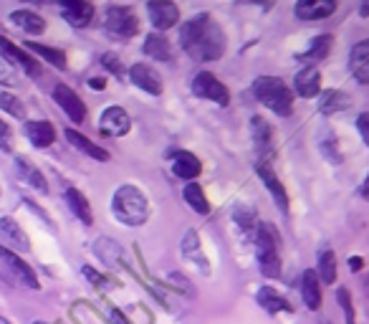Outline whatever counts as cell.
Segmentation results:
<instances>
[{"mask_svg": "<svg viewBox=\"0 0 369 324\" xmlns=\"http://www.w3.org/2000/svg\"><path fill=\"white\" fill-rule=\"evenodd\" d=\"M0 324H10V322H8V319H6V317H0Z\"/></svg>", "mask_w": 369, "mask_h": 324, "instance_id": "49", "label": "cell"}, {"mask_svg": "<svg viewBox=\"0 0 369 324\" xmlns=\"http://www.w3.org/2000/svg\"><path fill=\"white\" fill-rule=\"evenodd\" d=\"M293 86H296V92L301 94V97H316V94L321 92V74L316 66H306V69H301L299 74H296V81H293Z\"/></svg>", "mask_w": 369, "mask_h": 324, "instance_id": "25", "label": "cell"}, {"mask_svg": "<svg viewBox=\"0 0 369 324\" xmlns=\"http://www.w3.org/2000/svg\"><path fill=\"white\" fill-rule=\"evenodd\" d=\"M182 254H185V259L195 261L202 271H208V266H205V256H202V251H200V238H197L195 231L185 233V238H182Z\"/></svg>", "mask_w": 369, "mask_h": 324, "instance_id": "33", "label": "cell"}, {"mask_svg": "<svg viewBox=\"0 0 369 324\" xmlns=\"http://www.w3.org/2000/svg\"><path fill=\"white\" fill-rule=\"evenodd\" d=\"M356 129H359V134H362L364 145L369 147V112L359 114V120H356Z\"/></svg>", "mask_w": 369, "mask_h": 324, "instance_id": "40", "label": "cell"}, {"mask_svg": "<svg viewBox=\"0 0 369 324\" xmlns=\"http://www.w3.org/2000/svg\"><path fill=\"white\" fill-rule=\"evenodd\" d=\"M301 296H304L306 309L316 311L321 307V282L316 271H311V268H306L304 276H301Z\"/></svg>", "mask_w": 369, "mask_h": 324, "instance_id": "22", "label": "cell"}, {"mask_svg": "<svg viewBox=\"0 0 369 324\" xmlns=\"http://www.w3.org/2000/svg\"><path fill=\"white\" fill-rule=\"evenodd\" d=\"M63 200H66L71 213H74L84 226H91V223H94V213H91V205H89V200H86L84 193L76 191V188H69V191L63 193Z\"/></svg>", "mask_w": 369, "mask_h": 324, "instance_id": "24", "label": "cell"}, {"mask_svg": "<svg viewBox=\"0 0 369 324\" xmlns=\"http://www.w3.org/2000/svg\"><path fill=\"white\" fill-rule=\"evenodd\" d=\"M256 243V259L261 266V274L265 279H279L281 276V254H279V233L268 223H258L253 233Z\"/></svg>", "mask_w": 369, "mask_h": 324, "instance_id": "4", "label": "cell"}, {"mask_svg": "<svg viewBox=\"0 0 369 324\" xmlns=\"http://www.w3.org/2000/svg\"><path fill=\"white\" fill-rule=\"evenodd\" d=\"M66 140H69L71 147H76L79 152H84V155H89L91 160H97V162H109L112 160V155L106 152L104 147H99V145H94V142L89 140V137H84L81 132H76V129H66Z\"/></svg>", "mask_w": 369, "mask_h": 324, "instance_id": "20", "label": "cell"}, {"mask_svg": "<svg viewBox=\"0 0 369 324\" xmlns=\"http://www.w3.org/2000/svg\"><path fill=\"white\" fill-rule=\"evenodd\" d=\"M180 46L195 61H218L225 54L223 29L218 26L213 15L200 13L195 18H190L188 23H182Z\"/></svg>", "mask_w": 369, "mask_h": 324, "instance_id": "1", "label": "cell"}, {"mask_svg": "<svg viewBox=\"0 0 369 324\" xmlns=\"http://www.w3.org/2000/svg\"><path fill=\"white\" fill-rule=\"evenodd\" d=\"M109 319H112V324H129V322H126V317H124V314H122L119 309H112V311H109Z\"/></svg>", "mask_w": 369, "mask_h": 324, "instance_id": "43", "label": "cell"}, {"mask_svg": "<svg viewBox=\"0 0 369 324\" xmlns=\"http://www.w3.org/2000/svg\"><path fill=\"white\" fill-rule=\"evenodd\" d=\"M349 268H352V271H359V268H362V259H359V256L349 259Z\"/></svg>", "mask_w": 369, "mask_h": 324, "instance_id": "45", "label": "cell"}, {"mask_svg": "<svg viewBox=\"0 0 369 324\" xmlns=\"http://www.w3.org/2000/svg\"><path fill=\"white\" fill-rule=\"evenodd\" d=\"M0 149L10 152V129L3 120H0Z\"/></svg>", "mask_w": 369, "mask_h": 324, "instance_id": "41", "label": "cell"}, {"mask_svg": "<svg viewBox=\"0 0 369 324\" xmlns=\"http://www.w3.org/2000/svg\"><path fill=\"white\" fill-rule=\"evenodd\" d=\"M33 324H46V322H33Z\"/></svg>", "mask_w": 369, "mask_h": 324, "instance_id": "50", "label": "cell"}, {"mask_svg": "<svg viewBox=\"0 0 369 324\" xmlns=\"http://www.w3.org/2000/svg\"><path fill=\"white\" fill-rule=\"evenodd\" d=\"M104 26L109 33L119 35V38H132V35L140 31V21H137L134 10L132 8H124V6L109 8L104 15Z\"/></svg>", "mask_w": 369, "mask_h": 324, "instance_id": "6", "label": "cell"}, {"mask_svg": "<svg viewBox=\"0 0 369 324\" xmlns=\"http://www.w3.org/2000/svg\"><path fill=\"white\" fill-rule=\"evenodd\" d=\"M147 13H149V21L157 31H167L180 21V8L174 6L172 0H149Z\"/></svg>", "mask_w": 369, "mask_h": 324, "instance_id": "9", "label": "cell"}, {"mask_svg": "<svg viewBox=\"0 0 369 324\" xmlns=\"http://www.w3.org/2000/svg\"><path fill=\"white\" fill-rule=\"evenodd\" d=\"M23 3H28V6H41L43 0H23Z\"/></svg>", "mask_w": 369, "mask_h": 324, "instance_id": "47", "label": "cell"}, {"mask_svg": "<svg viewBox=\"0 0 369 324\" xmlns=\"http://www.w3.org/2000/svg\"><path fill=\"white\" fill-rule=\"evenodd\" d=\"M132 129V120L122 106H106L99 120V132L104 137H124Z\"/></svg>", "mask_w": 369, "mask_h": 324, "instance_id": "8", "label": "cell"}, {"mask_svg": "<svg viewBox=\"0 0 369 324\" xmlns=\"http://www.w3.org/2000/svg\"><path fill=\"white\" fill-rule=\"evenodd\" d=\"M63 21L74 26V29H86L91 21H94V6L89 0H74L66 8H61Z\"/></svg>", "mask_w": 369, "mask_h": 324, "instance_id": "18", "label": "cell"}, {"mask_svg": "<svg viewBox=\"0 0 369 324\" xmlns=\"http://www.w3.org/2000/svg\"><path fill=\"white\" fill-rule=\"evenodd\" d=\"M359 13L369 15V0H362V3H359Z\"/></svg>", "mask_w": 369, "mask_h": 324, "instance_id": "46", "label": "cell"}, {"mask_svg": "<svg viewBox=\"0 0 369 324\" xmlns=\"http://www.w3.org/2000/svg\"><path fill=\"white\" fill-rule=\"evenodd\" d=\"M26 49L33 51L35 56L46 58L51 66H56V69H66V54L54 46H46V43H35V41H26Z\"/></svg>", "mask_w": 369, "mask_h": 324, "instance_id": "31", "label": "cell"}, {"mask_svg": "<svg viewBox=\"0 0 369 324\" xmlns=\"http://www.w3.org/2000/svg\"><path fill=\"white\" fill-rule=\"evenodd\" d=\"M81 271H84L86 279H89V282L94 284V286H99V289H106V286H109V279H106V276H101L99 271H94L91 266H84Z\"/></svg>", "mask_w": 369, "mask_h": 324, "instance_id": "39", "label": "cell"}, {"mask_svg": "<svg viewBox=\"0 0 369 324\" xmlns=\"http://www.w3.org/2000/svg\"><path fill=\"white\" fill-rule=\"evenodd\" d=\"M251 137H253V147H256L258 157H261L258 162L268 165L273 160L276 149H273V129L263 117H253L251 120Z\"/></svg>", "mask_w": 369, "mask_h": 324, "instance_id": "7", "label": "cell"}, {"mask_svg": "<svg viewBox=\"0 0 369 324\" xmlns=\"http://www.w3.org/2000/svg\"><path fill=\"white\" fill-rule=\"evenodd\" d=\"M145 54L149 58H154V61H172V49H170V43H167V38L162 33H149L147 35V41H145Z\"/></svg>", "mask_w": 369, "mask_h": 324, "instance_id": "28", "label": "cell"}, {"mask_svg": "<svg viewBox=\"0 0 369 324\" xmlns=\"http://www.w3.org/2000/svg\"><path fill=\"white\" fill-rule=\"evenodd\" d=\"M0 261H3V264L10 268V274H13L15 279L23 284V286H28V289H38V286H41V284H38V276H35V271L21 259V256L15 254V251H10V248H6V246H0Z\"/></svg>", "mask_w": 369, "mask_h": 324, "instance_id": "10", "label": "cell"}, {"mask_svg": "<svg viewBox=\"0 0 369 324\" xmlns=\"http://www.w3.org/2000/svg\"><path fill=\"white\" fill-rule=\"evenodd\" d=\"M336 302H339L341 311H344V322L354 324L356 314H354V304H352V296H349L347 289H336Z\"/></svg>", "mask_w": 369, "mask_h": 324, "instance_id": "36", "label": "cell"}, {"mask_svg": "<svg viewBox=\"0 0 369 324\" xmlns=\"http://www.w3.org/2000/svg\"><path fill=\"white\" fill-rule=\"evenodd\" d=\"M349 69L359 84H369V41H359L352 46L349 54Z\"/></svg>", "mask_w": 369, "mask_h": 324, "instance_id": "19", "label": "cell"}, {"mask_svg": "<svg viewBox=\"0 0 369 324\" xmlns=\"http://www.w3.org/2000/svg\"><path fill=\"white\" fill-rule=\"evenodd\" d=\"M349 104H352V99L344 92H339V89H329V92H324L319 99V106L324 114H336V112H341V109H347Z\"/></svg>", "mask_w": 369, "mask_h": 324, "instance_id": "32", "label": "cell"}, {"mask_svg": "<svg viewBox=\"0 0 369 324\" xmlns=\"http://www.w3.org/2000/svg\"><path fill=\"white\" fill-rule=\"evenodd\" d=\"M89 86L91 89H104V79H99V76L89 79Z\"/></svg>", "mask_w": 369, "mask_h": 324, "instance_id": "44", "label": "cell"}, {"mask_svg": "<svg viewBox=\"0 0 369 324\" xmlns=\"http://www.w3.org/2000/svg\"><path fill=\"white\" fill-rule=\"evenodd\" d=\"M101 64H104V69H109L114 74V76H124V66H122V61H119L117 54H104L101 56Z\"/></svg>", "mask_w": 369, "mask_h": 324, "instance_id": "38", "label": "cell"}, {"mask_svg": "<svg viewBox=\"0 0 369 324\" xmlns=\"http://www.w3.org/2000/svg\"><path fill=\"white\" fill-rule=\"evenodd\" d=\"M182 197H185V203H188L195 213H200V216H208V213H210V200L205 197V193H202V188L197 183L185 185Z\"/></svg>", "mask_w": 369, "mask_h": 324, "instance_id": "30", "label": "cell"}, {"mask_svg": "<svg viewBox=\"0 0 369 324\" xmlns=\"http://www.w3.org/2000/svg\"><path fill=\"white\" fill-rule=\"evenodd\" d=\"M336 10V0H299L293 13L299 21H321Z\"/></svg>", "mask_w": 369, "mask_h": 324, "instance_id": "15", "label": "cell"}, {"mask_svg": "<svg viewBox=\"0 0 369 324\" xmlns=\"http://www.w3.org/2000/svg\"><path fill=\"white\" fill-rule=\"evenodd\" d=\"M26 137L31 140V145L38 149L43 147H51L54 140H56V129L54 124L46 120H33V122H26Z\"/></svg>", "mask_w": 369, "mask_h": 324, "instance_id": "21", "label": "cell"}, {"mask_svg": "<svg viewBox=\"0 0 369 324\" xmlns=\"http://www.w3.org/2000/svg\"><path fill=\"white\" fill-rule=\"evenodd\" d=\"M54 99H56V104L66 112V117H69L71 122L81 124V122L86 120V104L79 99V94L74 92L71 86L56 84V89H54Z\"/></svg>", "mask_w": 369, "mask_h": 324, "instance_id": "12", "label": "cell"}, {"mask_svg": "<svg viewBox=\"0 0 369 324\" xmlns=\"http://www.w3.org/2000/svg\"><path fill=\"white\" fill-rule=\"evenodd\" d=\"M329 51H331V35L321 33V35H316V38H311L306 51H301L299 61H304V64H309V66H316L319 61H324V58L329 56Z\"/></svg>", "mask_w": 369, "mask_h": 324, "instance_id": "26", "label": "cell"}, {"mask_svg": "<svg viewBox=\"0 0 369 324\" xmlns=\"http://www.w3.org/2000/svg\"><path fill=\"white\" fill-rule=\"evenodd\" d=\"M253 94L265 109H271L279 117H288L293 112V97L291 89L286 86L284 79L279 76H258L253 81Z\"/></svg>", "mask_w": 369, "mask_h": 324, "instance_id": "3", "label": "cell"}, {"mask_svg": "<svg viewBox=\"0 0 369 324\" xmlns=\"http://www.w3.org/2000/svg\"><path fill=\"white\" fill-rule=\"evenodd\" d=\"M256 172H258V177L263 180V188H265V191L271 193L273 203L279 205V211L286 216V213H288V193H286V188L281 185L279 175L273 172L271 165H263V162H258V165H256Z\"/></svg>", "mask_w": 369, "mask_h": 324, "instance_id": "13", "label": "cell"}, {"mask_svg": "<svg viewBox=\"0 0 369 324\" xmlns=\"http://www.w3.org/2000/svg\"><path fill=\"white\" fill-rule=\"evenodd\" d=\"M112 213L122 226H145L149 218V203L137 185H119L112 197Z\"/></svg>", "mask_w": 369, "mask_h": 324, "instance_id": "2", "label": "cell"}, {"mask_svg": "<svg viewBox=\"0 0 369 324\" xmlns=\"http://www.w3.org/2000/svg\"><path fill=\"white\" fill-rule=\"evenodd\" d=\"M56 3H58V6H61V8H66V6H69V3H74V0H56Z\"/></svg>", "mask_w": 369, "mask_h": 324, "instance_id": "48", "label": "cell"}, {"mask_svg": "<svg viewBox=\"0 0 369 324\" xmlns=\"http://www.w3.org/2000/svg\"><path fill=\"white\" fill-rule=\"evenodd\" d=\"M0 106H3V109L10 114V117H15V120H26V106H23L21 99L13 97L10 92L0 94Z\"/></svg>", "mask_w": 369, "mask_h": 324, "instance_id": "35", "label": "cell"}, {"mask_svg": "<svg viewBox=\"0 0 369 324\" xmlns=\"http://www.w3.org/2000/svg\"><path fill=\"white\" fill-rule=\"evenodd\" d=\"M316 276H319L324 284H334L336 282V256H334V251H321Z\"/></svg>", "mask_w": 369, "mask_h": 324, "instance_id": "34", "label": "cell"}, {"mask_svg": "<svg viewBox=\"0 0 369 324\" xmlns=\"http://www.w3.org/2000/svg\"><path fill=\"white\" fill-rule=\"evenodd\" d=\"M15 170H18V177L26 180L31 188H35L38 193H49V183H46V177H43V172L35 168L28 157H15Z\"/></svg>", "mask_w": 369, "mask_h": 324, "instance_id": "23", "label": "cell"}, {"mask_svg": "<svg viewBox=\"0 0 369 324\" xmlns=\"http://www.w3.org/2000/svg\"><path fill=\"white\" fill-rule=\"evenodd\" d=\"M0 54L6 56V61L13 66V69L18 66V69L26 71L28 76H41V64H38L35 58H31L23 49H18L15 43L8 41L6 35H0Z\"/></svg>", "mask_w": 369, "mask_h": 324, "instance_id": "11", "label": "cell"}, {"mask_svg": "<svg viewBox=\"0 0 369 324\" xmlns=\"http://www.w3.org/2000/svg\"><path fill=\"white\" fill-rule=\"evenodd\" d=\"M0 84H3V86H15V84H18V71L8 64L3 54H0Z\"/></svg>", "mask_w": 369, "mask_h": 324, "instance_id": "37", "label": "cell"}, {"mask_svg": "<svg viewBox=\"0 0 369 324\" xmlns=\"http://www.w3.org/2000/svg\"><path fill=\"white\" fill-rule=\"evenodd\" d=\"M192 94L197 99H205V102H213L218 106H228L230 104V92L225 89V84L218 76H213L210 71H200L195 79H192Z\"/></svg>", "mask_w": 369, "mask_h": 324, "instance_id": "5", "label": "cell"}, {"mask_svg": "<svg viewBox=\"0 0 369 324\" xmlns=\"http://www.w3.org/2000/svg\"><path fill=\"white\" fill-rule=\"evenodd\" d=\"M238 3H240V6H248V3H251V6H261L263 10L276 6V0H238Z\"/></svg>", "mask_w": 369, "mask_h": 324, "instance_id": "42", "label": "cell"}, {"mask_svg": "<svg viewBox=\"0 0 369 324\" xmlns=\"http://www.w3.org/2000/svg\"><path fill=\"white\" fill-rule=\"evenodd\" d=\"M258 304H261V309H265L268 314H279V311H291V304L286 302V296H281L279 291L273 289V286H263V289L258 291Z\"/></svg>", "mask_w": 369, "mask_h": 324, "instance_id": "29", "label": "cell"}, {"mask_svg": "<svg viewBox=\"0 0 369 324\" xmlns=\"http://www.w3.org/2000/svg\"><path fill=\"white\" fill-rule=\"evenodd\" d=\"M10 21H13V26H18V29L26 31L28 35H38L46 31V21L38 13H33V10H13Z\"/></svg>", "mask_w": 369, "mask_h": 324, "instance_id": "27", "label": "cell"}, {"mask_svg": "<svg viewBox=\"0 0 369 324\" xmlns=\"http://www.w3.org/2000/svg\"><path fill=\"white\" fill-rule=\"evenodd\" d=\"M129 79H132V84H137L142 92L152 94V97H160L162 94V79L160 74L152 69V66L147 64H134L129 69Z\"/></svg>", "mask_w": 369, "mask_h": 324, "instance_id": "16", "label": "cell"}, {"mask_svg": "<svg viewBox=\"0 0 369 324\" xmlns=\"http://www.w3.org/2000/svg\"><path fill=\"white\" fill-rule=\"evenodd\" d=\"M0 238H3V246L15 251V254H18V251H21V254L31 251L28 236L23 233V228L18 226L13 218H8V216L0 218Z\"/></svg>", "mask_w": 369, "mask_h": 324, "instance_id": "14", "label": "cell"}, {"mask_svg": "<svg viewBox=\"0 0 369 324\" xmlns=\"http://www.w3.org/2000/svg\"><path fill=\"white\" fill-rule=\"evenodd\" d=\"M172 172L180 180H188V183H195V177L202 172V165L192 152H185V149H177L172 152Z\"/></svg>", "mask_w": 369, "mask_h": 324, "instance_id": "17", "label": "cell"}]
</instances>
